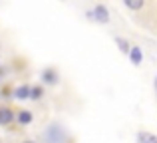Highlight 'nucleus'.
Here are the masks:
<instances>
[{
    "label": "nucleus",
    "instance_id": "1",
    "mask_svg": "<svg viewBox=\"0 0 157 143\" xmlns=\"http://www.w3.org/2000/svg\"><path fill=\"white\" fill-rule=\"evenodd\" d=\"M90 16H94V18H96L98 22H107V20H109V14H107V10H105L104 6H98L96 10H94L92 14H90Z\"/></svg>",
    "mask_w": 157,
    "mask_h": 143
},
{
    "label": "nucleus",
    "instance_id": "2",
    "mask_svg": "<svg viewBox=\"0 0 157 143\" xmlns=\"http://www.w3.org/2000/svg\"><path fill=\"white\" fill-rule=\"evenodd\" d=\"M12 111L10 109H0V123H10L12 121Z\"/></svg>",
    "mask_w": 157,
    "mask_h": 143
},
{
    "label": "nucleus",
    "instance_id": "3",
    "mask_svg": "<svg viewBox=\"0 0 157 143\" xmlns=\"http://www.w3.org/2000/svg\"><path fill=\"white\" fill-rule=\"evenodd\" d=\"M139 143H157V137L151 135V133H139Z\"/></svg>",
    "mask_w": 157,
    "mask_h": 143
},
{
    "label": "nucleus",
    "instance_id": "4",
    "mask_svg": "<svg viewBox=\"0 0 157 143\" xmlns=\"http://www.w3.org/2000/svg\"><path fill=\"white\" fill-rule=\"evenodd\" d=\"M28 96H30V88H28V85H22V88L16 89V97H20V100H24V97H28Z\"/></svg>",
    "mask_w": 157,
    "mask_h": 143
},
{
    "label": "nucleus",
    "instance_id": "5",
    "mask_svg": "<svg viewBox=\"0 0 157 143\" xmlns=\"http://www.w3.org/2000/svg\"><path fill=\"white\" fill-rule=\"evenodd\" d=\"M123 2H125L127 6L131 8V10H137V8L143 6V0H123Z\"/></svg>",
    "mask_w": 157,
    "mask_h": 143
},
{
    "label": "nucleus",
    "instance_id": "6",
    "mask_svg": "<svg viewBox=\"0 0 157 143\" xmlns=\"http://www.w3.org/2000/svg\"><path fill=\"white\" fill-rule=\"evenodd\" d=\"M131 62L133 64L141 62V50H139V48H133V50H131Z\"/></svg>",
    "mask_w": 157,
    "mask_h": 143
},
{
    "label": "nucleus",
    "instance_id": "7",
    "mask_svg": "<svg viewBox=\"0 0 157 143\" xmlns=\"http://www.w3.org/2000/svg\"><path fill=\"white\" fill-rule=\"evenodd\" d=\"M18 121H20V123H30V121H32V115H30L28 111H20Z\"/></svg>",
    "mask_w": 157,
    "mask_h": 143
},
{
    "label": "nucleus",
    "instance_id": "8",
    "mask_svg": "<svg viewBox=\"0 0 157 143\" xmlns=\"http://www.w3.org/2000/svg\"><path fill=\"white\" fill-rule=\"evenodd\" d=\"M44 80H46L48 84H54V81H56V73H54L52 70H46L44 72Z\"/></svg>",
    "mask_w": 157,
    "mask_h": 143
},
{
    "label": "nucleus",
    "instance_id": "9",
    "mask_svg": "<svg viewBox=\"0 0 157 143\" xmlns=\"http://www.w3.org/2000/svg\"><path fill=\"white\" fill-rule=\"evenodd\" d=\"M40 96H42V89H40V88H32V89H30V97H34V100H38Z\"/></svg>",
    "mask_w": 157,
    "mask_h": 143
},
{
    "label": "nucleus",
    "instance_id": "10",
    "mask_svg": "<svg viewBox=\"0 0 157 143\" xmlns=\"http://www.w3.org/2000/svg\"><path fill=\"white\" fill-rule=\"evenodd\" d=\"M117 44H119V48H121V50H123V52H125V50H127V42H125V40H121V38H117Z\"/></svg>",
    "mask_w": 157,
    "mask_h": 143
},
{
    "label": "nucleus",
    "instance_id": "11",
    "mask_svg": "<svg viewBox=\"0 0 157 143\" xmlns=\"http://www.w3.org/2000/svg\"><path fill=\"white\" fill-rule=\"evenodd\" d=\"M155 84H157V80H155Z\"/></svg>",
    "mask_w": 157,
    "mask_h": 143
}]
</instances>
